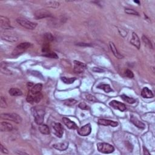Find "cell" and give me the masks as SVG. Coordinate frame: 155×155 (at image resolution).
Returning a JSON list of instances; mask_svg holds the SVG:
<instances>
[{
	"label": "cell",
	"mask_w": 155,
	"mask_h": 155,
	"mask_svg": "<svg viewBox=\"0 0 155 155\" xmlns=\"http://www.w3.org/2000/svg\"><path fill=\"white\" fill-rule=\"evenodd\" d=\"M32 114L35 121L38 125L43 123L45 115V108L43 106H35L32 108Z\"/></svg>",
	"instance_id": "obj_1"
},
{
	"label": "cell",
	"mask_w": 155,
	"mask_h": 155,
	"mask_svg": "<svg viewBox=\"0 0 155 155\" xmlns=\"http://www.w3.org/2000/svg\"><path fill=\"white\" fill-rule=\"evenodd\" d=\"M97 148L99 152L104 154L112 153L114 150V148L113 146L105 142H100L97 143Z\"/></svg>",
	"instance_id": "obj_2"
},
{
	"label": "cell",
	"mask_w": 155,
	"mask_h": 155,
	"mask_svg": "<svg viewBox=\"0 0 155 155\" xmlns=\"http://www.w3.org/2000/svg\"><path fill=\"white\" fill-rule=\"evenodd\" d=\"M1 118L5 120H10L16 124H20L22 121V118L19 114L12 113H3L1 114Z\"/></svg>",
	"instance_id": "obj_3"
},
{
	"label": "cell",
	"mask_w": 155,
	"mask_h": 155,
	"mask_svg": "<svg viewBox=\"0 0 155 155\" xmlns=\"http://www.w3.org/2000/svg\"><path fill=\"white\" fill-rule=\"evenodd\" d=\"M16 22H18V23L22 27L26 28H27V29H29V30L35 29L37 26L36 23H34V22H31L23 18H17Z\"/></svg>",
	"instance_id": "obj_4"
},
{
	"label": "cell",
	"mask_w": 155,
	"mask_h": 155,
	"mask_svg": "<svg viewBox=\"0 0 155 155\" xmlns=\"http://www.w3.org/2000/svg\"><path fill=\"white\" fill-rule=\"evenodd\" d=\"M31 44L29 43H22L15 47V49L13 51L12 55L14 56L19 55L23 53L25 50L29 48Z\"/></svg>",
	"instance_id": "obj_5"
},
{
	"label": "cell",
	"mask_w": 155,
	"mask_h": 155,
	"mask_svg": "<svg viewBox=\"0 0 155 155\" xmlns=\"http://www.w3.org/2000/svg\"><path fill=\"white\" fill-rule=\"evenodd\" d=\"M43 98V95L41 93H39L37 94H33L30 92L28 94L26 100L28 102L33 104V103H38Z\"/></svg>",
	"instance_id": "obj_6"
},
{
	"label": "cell",
	"mask_w": 155,
	"mask_h": 155,
	"mask_svg": "<svg viewBox=\"0 0 155 155\" xmlns=\"http://www.w3.org/2000/svg\"><path fill=\"white\" fill-rule=\"evenodd\" d=\"M35 16L37 19H43L45 18H50L52 17V14H51L49 11L44 9H40L36 11L35 13Z\"/></svg>",
	"instance_id": "obj_7"
},
{
	"label": "cell",
	"mask_w": 155,
	"mask_h": 155,
	"mask_svg": "<svg viewBox=\"0 0 155 155\" xmlns=\"http://www.w3.org/2000/svg\"><path fill=\"white\" fill-rule=\"evenodd\" d=\"M87 68V66L84 63L78 61H74V68L73 71L76 73H82Z\"/></svg>",
	"instance_id": "obj_8"
},
{
	"label": "cell",
	"mask_w": 155,
	"mask_h": 155,
	"mask_svg": "<svg viewBox=\"0 0 155 155\" xmlns=\"http://www.w3.org/2000/svg\"><path fill=\"white\" fill-rule=\"evenodd\" d=\"M91 131V125L90 124H85L83 127L78 130V133L81 136H86L90 134Z\"/></svg>",
	"instance_id": "obj_9"
},
{
	"label": "cell",
	"mask_w": 155,
	"mask_h": 155,
	"mask_svg": "<svg viewBox=\"0 0 155 155\" xmlns=\"http://www.w3.org/2000/svg\"><path fill=\"white\" fill-rule=\"evenodd\" d=\"M0 26L4 30H9L12 28L10 25V21L7 17L1 16H0Z\"/></svg>",
	"instance_id": "obj_10"
},
{
	"label": "cell",
	"mask_w": 155,
	"mask_h": 155,
	"mask_svg": "<svg viewBox=\"0 0 155 155\" xmlns=\"http://www.w3.org/2000/svg\"><path fill=\"white\" fill-rule=\"evenodd\" d=\"M109 105L113 108L117 109V110H119L120 112H124L126 110V106L124 103H122L118 101L115 100L112 101L110 103H109Z\"/></svg>",
	"instance_id": "obj_11"
},
{
	"label": "cell",
	"mask_w": 155,
	"mask_h": 155,
	"mask_svg": "<svg viewBox=\"0 0 155 155\" xmlns=\"http://www.w3.org/2000/svg\"><path fill=\"white\" fill-rule=\"evenodd\" d=\"M53 129L55 131V135L58 137H62L64 133V128L60 123H54L53 125Z\"/></svg>",
	"instance_id": "obj_12"
},
{
	"label": "cell",
	"mask_w": 155,
	"mask_h": 155,
	"mask_svg": "<svg viewBox=\"0 0 155 155\" xmlns=\"http://www.w3.org/2000/svg\"><path fill=\"white\" fill-rule=\"evenodd\" d=\"M99 125H104V126H108L110 125L112 127H117L118 125V123L113 121V120H108V119H99L97 122Z\"/></svg>",
	"instance_id": "obj_13"
},
{
	"label": "cell",
	"mask_w": 155,
	"mask_h": 155,
	"mask_svg": "<svg viewBox=\"0 0 155 155\" xmlns=\"http://www.w3.org/2000/svg\"><path fill=\"white\" fill-rule=\"evenodd\" d=\"M2 38L5 41H7L9 42H16L18 41V37L16 35H14L12 33H4L2 35Z\"/></svg>",
	"instance_id": "obj_14"
},
{
	"label": "cell",
	"mask_w": 155,
	"mask_h": 155,
	"mask_svg": "<svg viewBox=\"0 0 155 155\" xmlns=\"http://www.w3.org/2000/svg\"><path fill=\"white\" fill-rule=\"evenodd\" d=\"M62 121L64 124L67 126V127L69 129H73V130H77L78 129V127L77 125L71 120L70 119L64 117L62 118Z\"/></svg>",
	"instance_id": "obj_15"
},
{
	"label": "cell",
	"mask_w": 155,
	"mask_h": 155,
	"mask_svg": "<svg viewBox=\"0 0 155 155\" xmlns=\"http://www.w3.org/2000/svg\"><path fill=\"white\" fill-rule=\"evenodd\" d=\"M130 43L133 45H134L135 47H136L137 49H140L141 45L140 40L138 36H137V34L135 32H133V34H132V38L130 40Z\"/></svg>",
	"instance_id": "obj_16"
},
{
	"label": "cell",
	"mask_w": 155,
	"mask_h": 155,
	"mask_svg": "<svg viewBox=\"0 0 155 155\" xmlns=\"http://www.w3.org/2000/svg\"><path fill=\"white\" fill-rule=\"evenodd\" d=\"M109 45H110V48L112 51L113 54L114 55V56L116 57V58H117L118 59H123L124 58V56L119 52L118 50H117V49L115 46V45L113 44V43L110 42V44H109Z\"/></svg>",
	"instance_id": "obj_17"
},
{
	"label": "cell",
	"mask_w": 155,
	"mask_h": 155,
	"mask_svg": "<svg viewBox=\"0 0 155 155\" xmlns=\"http://www.w3.org/2000/svg\"><path fill=\"white\" fill-rule=\"evenodd\" d=\"M130 120L131 122L133 123L135 125H136L137 127H138L139 129H144L145 128V124H143L142 122H141V120H139L136 117L134 116H131L130 117Z\"/></svg>",
	"instance_id": "obj_18"
},
{
	"label": "cell",
	"mask_w": 155,
	"mask_h": 155,
	"mask_svg": "<svg viewBox=\"0 0 155 155\" xmlns=\"http://www.w3.org/2000/svg\"><path fill=\"white\" fill-rule=\"evenodd\" d=\"M13 129L12 124L6 122H1L0 124V130L1 131H10Z\"/></svg>",
	"instance_id": "obj_19"
},
{
	"label": "cell",
	"mask_w": 155,
	"mask_h": 155,
	"mask_svg": "<svg viewBox=\"0 0 155 155\" xmlns=\"http://www.w3.org/2000/svg\"><path fill=\"white\" fill-rule=\"evenodd\" d=\"M141 96L144 98H152L154 97V95L152 90L147 87H144L141 91Z\"/></svg>",
	"instance_id": "obj_20"
},
{
	"label": "cell",
	"mask_w": 155,
	"mask_h": 155,
	"mask_svg": "<svg viewBox=\"0 0 155 155\" xmlns=\"http://www.w3.org/2000/svg\"><path fill=\"white\" fill-rule=\"evenodd\" d=\"M53 147L56 150H58L60 151H64L68 147V142L65 141L64 142L55 143Z\"/></svg>",
	"instance_id": "obj_21"
},
{
	"label": "cell",
	"mask_w": 155,
	"mask_h": 155,
	"mask_svg": "<svg viewBox=\"0 0 155 155\" xmlns=\"http://www.w3.org/2000/svg\"><path fill=\"white\" fill-rule=\"evenodd\" d=\"M43 85L41 84H37L35 85H33L30 89H29V92L33 94H37L41 93Z\"/></svg>",
	"instance_id": "obj_22"
},
{
	"label": "cell",
	"mask_w": 155,
	"mask_h": 155,
	"mask_svg": "<svg viewBox=\"0 0 155 155\" xmlns=\"http://www.w3.org/2000/svg\"><path fill=\"white\" fill-rule=\"evenodd\" d=\"M39 130L43 135H49L50 134V129L48 126L45 124H41L39 125Z\"/></svg>",
	"instance_id": "obj_23"
},
{
	"label": "cell",
	"mask_w": 155,
	"mask_h": 155,
	"mask_svg": "<svg viewBox=\"0 0 155 155\" xmlns=\"http://www.w3.org/2000/svg\"><path fill=\"white\" fill-rule=\"evenodd\" d=\"M97 88L103 90L106 93H109L111 92V91H113V90L110 87V86L106 84H100L97 86Z\"/></svg>",
	"instance_id": "obj_24"
},
{
	"label": "cell",
	"mask_w": 155,
	"mask_h": 155,
	"mask_svg": "<svg viewBox=\"0 0 155 155\" xmlns=\"http://www.w3.org/2000/svg\"><path fill=\"white\" fill-rule=\"evenodd\" d=\"M45 6L50 8H58L60 6V3L55 1H49L44 2Z\"/></svg>",
	"instance_id": "obj_25"
},
{
	"label": "cell",
	"mask_w": 155,
	"mask_h": 155,
	"mask_svg": "<svg viewBox=\"0 0 155 155\" xmlns=\"http://www.w3.org/2000/svg\"><path fill=\"white\" fill-rule=\"evenodd\" d=\"M9 94L12 96H19L22 95V91L16 88H12L9 91Z\"/></svg>",
	"instance_id": "obj_26"
},
{
	"label": "cell",
	"mask_w": 155,
	"mask_h": 155,
	"mask_svg": "<svg viewBox=\"0 0 155 155\" xmlns=\"http://www.w3.org/2000/svg\"><path fill=\"white\" fill-rule=\"evenodd\" d=\"M121 98L125 102H127L129 104H134L136 102V100L134 98H132V97H129L127 96H126L125 95H122L120 96Z\"/></svg>",
	"instance_id": "obj_27"
},
{
	"label": "cell",
	"mask_w": 155,
	"mask_h": 155,
	"mask_svg": "<svg viewBox=\"0 0 155 155\" xmlns=\"http://www.w3.org/2000/svg\"><path fill=\"white\" fill-rule=\"evenodd\" d=\"M61 80L63 81V83H64L66 84H71L74 82L75 80H76V78H67L66 77H61Z\"/></svg>",
	"instance_id": "obj_28"
},
{
	"label": "cell",
	"mask_w": 155,
	"mask_h": 155,
	"mask_svg": "<svg viewBox=\"0 0 155 155\" xmlns=\"http://www.w3.org/2000/svg\"><path fill=\"white\" fill-rule=\"evenodd\" d=\"M44 38L45 41H46L47 43L53 41L54 40V37L50 33H45L44 35Z\"/></svg>",
	"instance_id": "obj_29"
},
{
	"label": "cell",
	"mask_w": 155,
	"mask_h": 155,
	"mask_svg": "<svg viewBox=\"0 0 155 155\" xmlns=\"http://www.w3.org/2000/svg\"><path fill=\"white\" fill-rule=\"evenodd\" d=\"M43 56L50 58H54V59L58 58V56L56 55V53H55V52H51V51H48V52L44 53L43 54Z\"/></svg>",
	"instance_id": "obj_30"
},
{
	"label": "cell",
	"mask_w": 155,
	"mask_h": 155,
	"mask_svg": "<svg viewBox=\"0 0 155 155\" xmlns=\"http://www.w3.org/2000/svg\"><path fill=\"white\" fill-rule=\"evenodd\" d=\"M142 39L143 42L145 43V44L147 45V46H148L149 48H150V49H153V45H152V42L150 41V39H149L147 37H146V36H143L142 37Z\"/></svg>",
	"instance_id": "obj_31"
},
{
	"label": "cell",
	"mask_w": 155,
	"mask_h": 155,
	"mask_svg": "<svg viewBox=\"0 0 155 155\" xmlns=\"http://www.w3.org/2000/svg\"><path fill=\"white\" fill-rule=\"evenodd\" d=\"M77 102V101L74 99H67L64 101V104L68 106V107H72L73 106L74 104H76Z\"/></svg>",
	"instance_id": "obj_32"
},
{
	"label": "cell",
	"mask_w": 155,
	"mask_h": 155,
	"mask_svg": "<svg viewBox=\"0 0 155 155\" xmlns=\"http://www.w3.org/2000/svg\"><path fill=\"white\" fill-rule=\"evenodd\" d=\"M125 12L127 14L129 15H136V16H139V13L136 12L133 9H125Z\"/></svg>",
	"instance_id": "obj_33"
},
{
	"label": "cell",
	"mask_w": 155,
	"mask_h": 155,
	"mask_svg": "<svg viewBox=\"0 0 155 155\" xmlns=\"http://www.w3.org/2000/svg\"><path fill=\"white\" fill-rule=\"evenodd\" d=\"M86 99L90 101H91V102H97V99L96 98L95 96H92L91 95H90V94L86 95Z\"/></svg>",
	"instance_id": "obj_34"
},
{
	"label": "cell",
	"mask_w": 155,
	"mask_h": 155,
	"mask_svg": "<svg viewBox=\"0 0 155 155\" xmlns=\"http://www.w3.org/2000/svg\"><path fill=\"white\" fill-rule=\"evenodd\" d=\"M0 106H1V107L3 108H6L7 107V105L6 104V102H5V100L3 96L1 97V101H0Z\"/></svg>",
	"instance_id": "obj_35"
},
{
	"label": "cell",
	"mask_w": 155,
	"mask_h": 155,
	"mask_svg": "<svg viewBox=\"0 0 155 155\" xmlns=\"http://www.w3.org/2000/svg\"><path fill=\"white\" fill-rule=\"evenodd\" d=\"M125 74L126 76L129 78H133L134 77L133 73L132 72L131 70H129V69L126 70V71L125 72Z\"/></svg>",
	"instance_id": "obj_36"
},
{
	"label": "cell",
	"mask_w": 155,
	"mask_h": 155,
	"mask_svg": "<svg viewBox=\"0 0 155 155\" xmlns=\"http://www.w3.org/2000/svg\"><path fill=\"white\" fill-rule=\"evenodd\" d=\"M78 107L79 108L82 109V110H89V106L87 104H85L84 102L80 103V104L78 105Z\"/></svg>",
	"instance_id": "obj_37"
},
{
	"label": "cell",
	"mask_w": 155,
	"mask_h": 155,
	"mask_svg": "<svg viewBox=\"0 0 155 155\" xmlns=\"http://www.w3.org/2000/svg\"><path fill=\"white\" fill-rule=\"evenodd\" d=\"M92 70L95 72H97V73H102V72H104V70L102 69V68H99V67H93L92 68Z\"/></svg>",
	"instance_id": "obj_38"
},
{
	"label": "cell",
	"mask_w": 155,
	"mask_h": 155,
	"mask_svg": "<svg viewBox=\"0 0 155 155\" xmlns=\"http://www.w3.org/2000/svg\"><path fill=\"white\" fill-rule=\"evenodd\" d=\"M0 147H1V152L3 153H5V154H8L9 152H8V150L6 148H5L2 144L0 145Z\"/></svg>",
	"instance_id": "obj_39"
},
{
	"label": "cell",
	"mask_w": 155,
	"mask_h": 155,
	"mask_svg": "<svg viewBox=\"0 0 155 155\" xmlns=\"http://www.w3.org/2000/svg\"><path fill=\"white\" fill-rule=\"evenodd\" d=\"M143 154H150V152H148V150H147V149L145 147H143Z\"/></svg>",
	"instance_id": "obj_40"
},
{
	"label": "cell",
	"mask_w": 155,
	"mask_h": 155,
	"mask_svg": "<svg viewBox=\"0 0 155 155\" xmlns=\"http://www.w3.org/2000/svg\"><path fill=\"white\" fill-rule=\"evenodd\" d=\"M78 45H80V46H90V44H86V43H78Z\"/></svg>",
	"instance_id": "obj_41"
},
{
	"label": "cell",
	"mask_w": 155,
	"mask_h": 155,
	"mask_svg": "<svg viewBox=\"0 0 155 155\" xmlns=\"http://www.w3.org/2000/svg\"><path fill=\"white\" fill-rule=\"evenodd\" d=\"M134 2L135 3H137V4H140V2L139 1H134Z\"/></svg>",
	"instance_id": "obj_42"
}]
</instances>
